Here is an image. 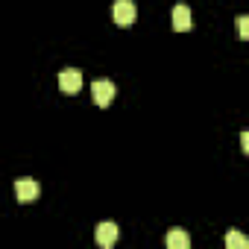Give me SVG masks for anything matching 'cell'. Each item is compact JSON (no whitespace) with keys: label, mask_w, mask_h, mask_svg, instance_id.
I'll return each instance as SVG.
<instances>
[{"label":"cell","mask_w":249,"mask_h":249,"mask_svg":"<svg viewBox=\"0 0 249 249\" xmlns=\"http://www.w3.org/2000/svg\"><path fill=\"white\" fill-rule=\"evenodd\" d=\"M111 15H114V24L129 27V24H135V18H138V6L132 3V0H117L114 9H111Z\"/></svg>","instance_id":"obj_1"},{"label":"cell","mask_w":249,"mask_h":249,"mask_svg":"<svg viewBox=\"0 0 249 249\" xmlns=\"http://www.w3.org/2000/svg\"><path fill=\"white\" fill-rule=\"evenodd\" d=\"M91 97H94V103H97L100 108H108L111 100H114V82H108V79H97V82L91 85Z\"/></svg>","instance_id":"obj_2"},{"label":"cell","mask_w":249,"mask_h":249,"mask_svg":"<svg viewBox=\"0 0 249 249\" xmlns=\"http://www.w3.org/2000/svg\"><path fill=\"white\" fill-rule=\"evenodd\" d=\"M59 88H62L65 94H76V91L82 88V73H79L76 68L62 71V73H59Z\"/></svg>","instance_id":"obj_3"},{"label":"cell","mask_w":249,"mask_h":249,"mask_svg":"<svg viewBox=\"0 0 249 249\" xmlns=\"http://www.w3.org/2000/svg\"><path fill=\"white\" fill-rule=\"evenodd\" d=\"M38 194H41V188L36 179H18L15 182V196L21 202H33V199H38Z\"/></svg>","instance_id":"obj_4"},{"label":"cell","mask_w":249,"mask_h":249,"mask_svg":"<svg viewBox=\"0 0 249 249\" xmlns=\"http://www.w3.org/2000/svg\"><path fill=\"white\" fill-rule=\"evenodd\" d=\"M94 237H97V243H100L103 249H108V246H114V240H117V226H114V223H100L97 231H94Z\"/></svg>","instance_id":"obj_5"},{"label":"cell","mask_w":249,"mask_h":249,"mask_svg":"<svg viewBox=\"0 0 249 249\" xmlns=\"http://www.w3.org/2000/svg\"><path fill=\"white\" fill-rule=\"evenodd\" d=\"M173 30L176 33H188L191 30V9L185 3H176L173 6Z\"/></svg>","instance_id":"obj_6"},{"label":"cell","mask_w":249,"mask_h":249,"mask_svg":"<svg viewBox=\"0 0 249 249\" xmlns=\"http://www.w3.org/2000/svg\"><path fill=\"white\" fill-rule=\"evenodd\" d=\"M167 246H170V249H188V246H191V237H188L185 231H170V234H167Z\"/></svg>","instance_id":"obj_7"},{"label":"cell","mask_w":249,"mask_h":249,"mask_svg":"<svg viewBox=\"0 0 249 249\" xmlns=\"http://www.w3.org/2000/svg\"><path fill=\"white\" fill-rule=\"evenodd\" d=\"M226 246H229V249H246L249 240H246L240 231H229V234H226Z\"/></svg>","instance_id":"obj_8"},{"label":"cell","mask_w":249,"mask_h":249,"mask_svg":"<svg viewBox=\"0 0 249 249\" xmlns=\"http://www.w3.org/2000/svg\"><path fill=\"white\" fill-rule=\"evenodd\" d=\"M237 30H240V38L246 41V38H249V21H246V15L237 18Z\"/></svg>","instance_id":"obj_9"},{"label":"cell","mask_w":249,"mask_h":249,"mask_svg":"<svg viewBox=\"0 0 249 249\" xmlns=\"http://www.w3.org/2000/svg\"><path fill=\"white\" fill-rule=\"evenodd\" d=\"M240 144H243V153L249 150V132H240Z\"/></svg>","instance_id":"obj_10"}]
</instances>
